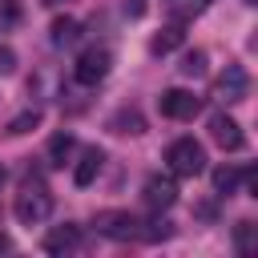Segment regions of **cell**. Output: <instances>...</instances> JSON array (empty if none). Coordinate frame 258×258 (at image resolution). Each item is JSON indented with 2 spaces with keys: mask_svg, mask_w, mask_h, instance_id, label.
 Masks as SVG:
<instances>
[{
  "mask_svg": "<svg viewBox=\"0 0 258 258\" xmlns=\"http://www.w3.org/2000/svg\"><path fill=\"white\" fill-rule=\"evenodd\" d=\"M12 210H16V218H20L24 226H36V222H44V218L52 214V189H48L40 177H28V181L20 185Z\"/></svg>",
  "mask_w": 258,
  "mask_h": 258,
  "instance_id": "cell-1",
  "label": "cell"
},
{
  "mask_svg": "<svg viewBox=\"0 0 258 258\" xmlns=\"http://www.w3.org/2000/svg\"><path fill=\"white\" fill-rule=\"evenodd\" d=\"M165 161H169V173L173 177H198L206 169V149L194 141V137H177L169 149H165Z\"/></svg>",
  "mask_w": 258,
  "mask_h": 258,
  "instance_id": "cell-2",
  "label": "cell"
},
{
  "mask_svg": "<svg viewBox=\"0 0 258 258\" xmlns=\"http://www.w3.org/2000/svg\"><path fill=\"white\" fill-rule=\"evenodd\" d=\"M109 69H113V52L101 48V44H93V48H85V52L77 56L73 77H77V85H101V81L109 77Z\"/></svg>",
  "mask_w": 258,
  "mask_h": 258,
  "instance_id": "cell-3",
  "label": "cell"
},
{
  "mask_svg": "<svg viewBox=\"0 0 258 258\" xmlns=\"http://www.w3.org/2000/svg\"><path fill=\"white\" fill-rule=\"evenodd\" d=\"M93 226H97V234H105L113 242H137L141 238V222L129 210H101Z\"/></svg>",
  "mask_w": 258,
  "mask_h": 258,
  "instance_id": "cell-4",
  "label": "cell"
},
{
  "mask_svg": "<svg viewBox=\"0 0 258 258\" xmlns=\"http://www.w3.org/2000/svg\"><path fill=\"white\" fill-rule=\"evenodd\" d=\"M214 97L218 101H226V105H238V101H246L250 97V73L242 69V64H226L222 73H218V81H214Z\"/></svg>",
  "mask_w": 258,
  "mask_h": 258,
  "instance_id": "cell-5",
  "label": "cell"
},
{
  "mask_svg": "<svg viewBox=\"0 0 258 258\" xmlns=\"http://www.w3.org/2000/svg\"><path fill=\"white\" fill-rule=\"evenodd\" d=\"M157 109H161V117H169V121H194V117L202 113V97H194L189 89H165V93L157 97Z\"/></svg>",
  "mask_w": 258,
  "mask_h": 258,
  "instance_id": "cell-6",
  "label": "cell"
},
{
  "mask_svg": "<svg viewBox=\"0 0 258 258\" xmlns=\"http://www.w3.org/2000/svg\"><path fill=\"white\" fill-rule=\"evenodd\" d=\"M141 198H145V206H149L153 214H161V210H169V206L177 202V181H173V173H153V177L145 181V189H141Z\"/></svg>",
  "mask_w": 258,
  "mask_h": 258,
  "instance_id": "cell-7",
  "label": "cell"
},
{
  "mask_svg": "<svg viewBox=\"0 0 258 258\" xmlns=\"http://www.w3.org/2000/svg\"><path fill=\"white\" fill-rule=\"evenodd\" d=\"M210 137L226 149V153H238L242 145H246V133H242V125L234 121V117H226V113H214L210 117Z\"/></svg>",
  "mask_w": 258,
  "mask_h": 258,
  "instance_id": "cell-8",
  "label": "cell"
},
{
  "mask_svg": "<svg viewBox=\"0 0 258 258\" xmlns=\"http://www.w3.org/2000/svg\"><path fill=\"white\" fill-rule=\"evenodd\" d=\"M40 246H44V254H73L81 246V226H69V222L64 226H52Z\"/></svg>",
  "mask_w": 258,
  "mask_h": 258,
  "instance_id": "cell-9",
  "label": "cell"
},
{
  "mask_svg": "<svg viewBox=\"0 0 258 258\" xmlns=\"http://www.w3.org/2000/svg\"><path fill=\"white\" fill-rule=\"evenodd\" d=\"M101 165H105V153H101L97 145H89V149L81 153L77 169H73V181H77V185H93V181H97V173H101Z\"/></svg>",
  "mask_w": 258,
  "mask_h": 258,
  "instance_id": "cell-10",
  "label": "cell"
},
{
  "mask_svg": "<svg viewBox=\"0 0 258 258\" xmlns=\"http://www.w3.org/2000/svg\"><path fill=\"white\" fill-rule=\"evenodd\" d=\"M181 40H185V32H181V20L177 24H165L153 40H149V52H157V56H165V52H173V48H181Z\"/></svg>",
  "mask_w": 258,
  "mask_h": 258,
  "instance_id": "cell-11",
  "label": "cell"
},
{
  "mask_svg": "<svg viewBox=\"0 0 258 258\" xmlns=\"http://www.w3.org/2000/svg\"><path fill=\"white\" fill-rule=\"evenodd\" d=\"M109 129H113V133H129V137H137V133H145V117H141L137 109H121V113H113Z\"/></svg>",
  "mask_w": 258,
  "mask_h": 258,
  "instance_id": "cell-12",
  "label": "cell"
},
{
  "mask_svg": "<svg viewBox=\"0 0 258 258\" xmlns=\"http://www.w3.org/2000/svg\"><path fill=\"white\" fill-rule=\"evenodd\" d=\"M48 32H52V36H48V40H52V44H56V48H64V44H73V40H77V36H81V24H77V20H73V16H56V20H52V28H48Z\"/></svg>",
  "mask_w": 258,
  "mask_h": 258,
  "instance_id": "cell-13",
  "label": "cell"
},
{
  "mask_svg": "<svg viewBox=\"0 0 258 258\" xmlns=\"http://www.w3.org/2000/svg\"><path fill=\"white\" fill-rule=\"evenodd\" d=\"M238 181H242V169H234V165H218L214 169V194L230 198V194H238Z\"/></svg>",
  "mask_w": 258,
  "mask_h": 258,
  "instance_id": "cell-14",
  "label": "cell"
},
{
  "mask_svg": "<svg viewBox=\"0 0 258 258\" xmlns=\"http://www.w3.org/2000/svg\"><path fill=\"white\" fill-rule=\"evenodd\" d=\"M234 250L238 254H254L258 250V226L254 222H238L234 226Z\"/></svg>",
  "mask_w": 258,
  "mask_h": 258,
  "instance_id": "cell-15",
  "label": "cell"
},
{
  "mask_svg": "<svg viewBox=\"0 0 258 258\" xmlns=\"http://www.w3.org/2000/svg\"><path fill=\"white\" fill-rule=\"evenodd\" d=\"M161 4H165V12L177 16V20H194L198 12L210 8V0H161Z\"/></svg>",
  "mask_w": 258,
  "mask_h": 258,
  "instance_id": "cell-16",
  "label": "cell"
},
{
  "mask_svg": "<svg viewBox=\"0 0 258 258\" xmlns=\"http://www.w3.org/2000/svg\"><path fill=\"white\" fill-rule=\"evenodd\" d=\"M73 149H77V137H73V133H56V137L48 141V161H52V165H64Z\"/></svg>",
  "mask_w": 258,
  "mask_h": 258,
  "instance_id": "cell-17",
  "label": "cell"
},
{
  "mask_svg": "<svg viewBox=\"0 0 258 258\" xmlns=\"http://www.w3.org/2000/svg\"><path fill=\"white\" fill-rule=\"evenodd\" d=\"M36 125H40V109H24L20 117H12V121H8V133H12V137H20V133H32Z\"/></svg>",
  "mask_w": 258,
  "mask_h": 258,
  "instance_id": "cell-18",
  "label": "cell"
},
{
  "mask_svg": "<svg viewBox=\"0 0 258 258\" xmlns=\"http://www.w3.org/2000/svg\"><path fill=\"white\" fill-rule=\"evenodd\" d=\"M177 69H181V77H202V73H206V52H202V48H194V52H185Z\"/></svg>",
  "mask_w": 258,
  "mask_h": 258,
  "instance_id": "cell-19",
  "label": "cell"
},
{
  "mask_svg": "<svg viewBox=\"0 0 258 258\" xmlns=\"http://www.w3.org/2000/svg\"><path fill=\"white\" fill-rule=\"evenodd\" d=\"M12 73H16V48L0 44V77H12Z\"/></svg>",
  "mask_w": 258,
  "mask_h": 258,
  "instance_id": "cell-20",
  "label": "cell"
},
{
  "mask_svg": "<svg viewBox=\"0 0 258 258\" xmlns=\"http://www.w3.org/2000/svg\"><path fill=\"white\" fill-rule=\"evenodd\" d=\"M125 12H129V16H141V12H145V4H141V0H133V4H125Z\"/></svg>",
  "mask_w": 258,
  "mask_h": 258,
  "instance_id": "cell-21",
  "label": "cell"
},
{
  "mask_svg": "<svg viewBox=\"0 0 258 258\" xmlns=\"http://www.w3.org/2000/svg\"><path fill=\"white\" fill-rule=\"evenodd\" d=\"M4 250H12V238H8V234H0V254H4Z\"/></svg>",
  "mask_w": 258,
  "mask_h": 258,
  "instance_id": "cell-22",
  "label": "cell"
},
{
  "mask_svg": "<svg viewBox=\"0 0 258 258\" xmlns=\"http://www.w3.org/2000/svg\"><path fill=\"white\" fill-rule=\"evenodd\" d=\"M40 4H48V8H60V4H73V0H40Z\"/></svg>",
  "mask_w": 258,
  "mask_h": 258,
  "instance_id": "cell-23",
  "label": "cell"
},
{
  "mask_svg": "<svg viewBox=\"0 0 258 258\" xmlns=\"http://www.w3.org/2000/svg\"><path fill=\"white\" fill-rule=\"evenodd\" d=\"M4 177H8V169H4V165H0V181H4Z\"/></svg>",
  "mask_w": 258,
  "mask_h": 258,
  "instance_id": "cell-24",
  "label": "cell"
}]
</instances>
